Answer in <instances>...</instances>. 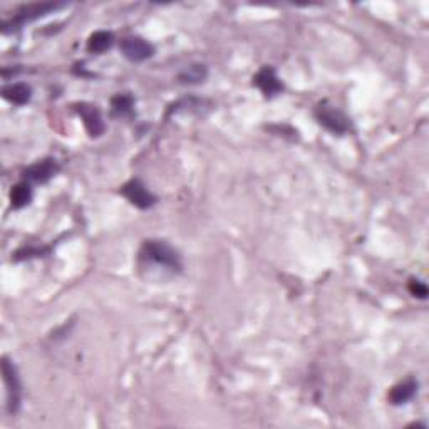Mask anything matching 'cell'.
<instances>
[{
  "instance_id": "obj_1",
  "label": "cell",
  "mask_w": 429,
  "mask_h": 429,
  "mask_svg": "<svg viewBox=\"0 0 429 429\" xmlns=\"http://www.w3.org/2000/svg\"><path fill=\"white\" fill-rule=\"evenodd\" d=\"M140 269L149 274H161V277H173L183 269L180 254L163 240H146L140 250Z\"/></svg>"
},
{
  "instance_id": "obj_2",
  "label": "cell",
  "mask_w": 429,
  "mask_h": 429,
  "mask_svg": "<svg viewBox=\"0 0 429 429\" xmlns=\"http://www.w3.org/2000/svg\"><path fill=\"white\" fill-rule=\"evenodd\" d=\"M2 374H3V383L7 385V409H9L10 414H15V412L21 409L22 383L21 377H19L17 368H15L14 362H10L7 357H3Z\"/></svg>"
},
{
  "instance_id": "obj_3",
  "label": "cell",
  "mask_w": 429,
  "mask_h": 429,
  "mask_svg": "<svg viewBox=\"0 0 429 429\" xmlns=\"http://www.w3.org/2000/svg\"><path fill=\"white\" fill-rule=\"evenodd\" d=\"M316 117L318 124L324 126L327 131L334 133V135H345L350 129V121L347 120V116L341 113L339 109L332 108V106H318L316 109Z\"/></svg>"
},
{
  "instance_id": "obj_4",
  "label": "cell",
  "mask_w": 429,
  "mask_h": 429,
  "mask_svg": "<svg viewBox=\"0 0 429 429\" xmlns=\"http://www.w3.org/2000/svg\"><path fill=\"white\" fill-rule=\"evenodd\" d=\"M62 3H53V2H44V3H30V6L22 7L21 10L15 14V17L10 22L3 23V32L9 30V27H21L26 22H32L35 19H41L44 15L50 14V12L61 9Z\"/></svg>"
},
{
  "instance_id": "obj_5",
  "label": "cell",
  "mask_w": 429,
  "mask_h": 429,
  "mask_svg": "<svg viewBox=\"0 0 429 429\" xmlns=\"http://www.w3.org/2000/svg\"><path fill=\"white\" fill-rule=\"evenodd\" d=\"M121 195L141 210H148L156 203V196L148 190V187L141 180H129L121 188Z\"/></svg>"
},
{
  "instance_id": "obj_6",
  "label": "cell",
  "mask_w": 429,
  "mask_h": 429,
  "mask_svg": "<svg viewBox=\"0 0 429 429\" xmlns=\"http://www.w3.org/2000/svg\"><path fill=\"white\" fill-rule=\"evenodd\" d=\"M121 53L123 56L131 62H143L148 61L155 54V47H153L146 39L137 37V35H129L121 41Z\"/></svg>"
},
{
  "instance_id": "obj_7",
  "label": "cell",
  "mask_w": 429,
  "mask_h": 429,
  "mask_svg": "<svg viewBox=\"0 0 429 429\" xmlns=\"http://www.w3.org/2000/svg\"><path fill=\"white\" fill-rule=\"evenodd\" d=\"M254 86H257L265 97H275L283 90L282 81L278 79L277 73L271 68L260 69L257 76L254 77Z\"/></svg>"
},
{
  "instance_id": "obj_8",
  "label": "cell",
  "mask_w": 429,
  "mask_h": 429,
  "mask_svg": "<svg viewBox=\"0 0 429 429\" xmlns=\"http://www.w3.org/2000/svg\"><path fill=\"white\" fill-rule=\"evenodd\" d=\"M59 171V164L56 163V160H42L37 161V163L32 164V166L27 168L23 171V176H26L27 181H34V183H46L49 181L53 176H56Z\"/></svg>"
},
{
  "instance_id": "obj_9",
  "label": "cell",
  "mask_w": 429,
  "mask_h": 429,
  "mask_svg": "<svg viewBox=\"0 0 429 429\" xmlns=\"http://www.w3.org/2000/svg\"><path fill=\"white\" fill-rule=\"evenodd\" d=\"M77 111H79L82 121H84L86 129H88V133L90 136L97 137L104 133V129H106L104 121H102L101 111L96 108V106L81 104L79 108H77Z\"/></svg>"
},
{
  "instance_id": "obj_10",
  "label": "cell",
  "mask_w": 429,
  "mask_h": 429,
  "mask_svg": "<svg viewBox=\"0 0 429 429\" xmlns=\"http://www.w3.org/2000/svg\"><path fill=\"white\" fill-rule=\"evenodd\" d=\"M416 392H418V381L409 377V379L396 384L394 388L391 389V392H389V401H391V404H394V406H401V404H406L408 401H411L412 397L416 396Z\"/></svg>"
},
{
  "instance_id": "obj_11",
  "label": "cell",
  "mask_w": 429,
  "mask_h": 429,
  "mask_svg": "<svg viewBox=\"0 0 429 429\" xmlns=\"http://www.w3.org/2000/svg\"><path fill=\"white\" fill-rule=\"evenodd\" d=\"M3 97L12 104H27L32 97V88L29 84H23V82H17V84H10L7 88H3Z\"/></svg>"
},
{
  "instance_id": "obj_12",
  "label": "cell",
  "mask_w": 429,
  "mask_h": 429,
  "mask_svg": "<svg viewBox=\"0 0 429 429\" xmlns=\"http://www.w3.org/2000/svg\"><path fill=\"white\" fill-rule=\"evenodd\" d=\"M114 44V35L108 30H97L89 37L88 50L93 54H102L109 50Z\"/></svg>"
},
{
  "instance_id": "obj_13",
  "label": "cell",
  "mask_w": 429,
  "mask_h": 429,
  "mask_svg": "<svg viewBox=\"0 0 429 429\" xmlns=\"http://www.w3.org/2000/svg\"><path fill=\"white\" fill-rule=\"evenodd\" d=\"M30 200H32V188H30V184L27 181H22V183L12 187L10 202L15 210L27 207L30 203Z\"/></svg>"
},
{
  "instance_id": "obj_14",
  "label": "cell",
  "mask_w": 429,
  "mask_h": 429,
  "mask_svg": "<svg viewBox=\"0 0 429 429\" xmlns=\"http://www.w3.org/2000/svg\"><path fill=\"white\" fill-rule=\"evenodd\" d=\"M111 108H113V114L116 117L129 116V114L133 113V108H135V99H133V97L126 93L117 94V96L113 97Z\"/></svg>"
},
{
  "instance_id": "obj_15",
  "label": "cell",
  "mask_w": 429,
  "mask_h": 429,
  "mask_svg": "<svg viewBox=\"0 0 429 429\" xmlns=\"http://www.w3.org/2000/svg\"><path fill=\"white\" fill-rule=\"evenodd\" d=\"M207 76H208L207 66L193 64L180 74V81L183 82V84H200V82L207 79Z\"/></svg>"
},
{
  "instance_id": "obj_16",
  "label": "cell",
  "mask_w": 429,
  "mask_h": 429,
  "mask_svg": "<svg viewBox=\"0 0 429 429\" xmlns=\"http://www.w3.org/2000/svg\"><path fill=\"white\" fill-rule=\"evenodd\" d=\"M409 290H411V294L414 295V297H419V298L428 297L426 283H423L421 280H411V283H409Z\"/></svg>"
}]
</instances>
